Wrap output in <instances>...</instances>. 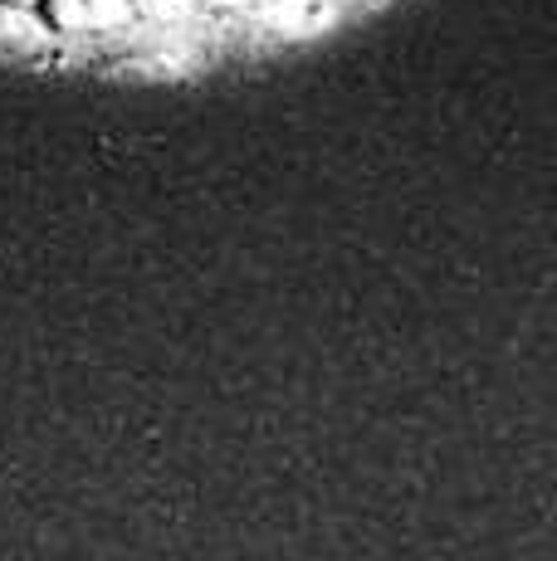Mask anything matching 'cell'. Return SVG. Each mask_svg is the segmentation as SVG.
I'll list each match as a JSON object with an SVG mask.
<instances>
[{
  "label": "cell",
  "mask_w": 557,
  "mask_h": 561,
  "mask_svg": "<svg viewBox=\"0 0 557 561\" xmlns=\"http://www.w3.org/2000/svg\"><path fill=\"white\" fill-rule=\"evenodd\" d=\"M39 10H45V20L64 35H73V30H89V5L83 0H39Z\"/></svg>",
  "instance_id": "obj_1"
},
{
  "label": "cell",
  "mask_w": 557,
  "mask_h": 561,
  "mask_svg": "<svg viewBox=\"0 0 557 561\" xmlns=\"http://www.w3.org/2000/svg\"><path fill=\"white\" fill-rule=\"evenodd\" d=\"M83 5H89V25L99 30H113L127 20V0H83Z\"/></svg>",
  "instance_id": "obj_2"
},
{
  "label": "cell",
  "mask_w": 557,
  "mask_h": 561,
  "mask_svg": "<svg viewBox=\"0 0 557 561\" xmlns=\"http://www.w3.org/2000/svg\"><path fill=\"white\" fill-rule=\"evenodd\" d=\"M220 5H240V0H220Z\"/></svg>",
  "instance_id": "obj_3"
},
{
  "label": "cell",
  "mask_w": 557,
  "mask_h": 561,
  "mask_svg": "<svg viewBox=\"0 0 557 561\" xmlns=\"http://www.w3.org/2000/svg\"><path fill=\"white\" fill-rule=\"evenodd\" d=\"M25 5H39V0H25Z\"/></svg>",
  "instance_id": "obj_4"
}]
</instances>
